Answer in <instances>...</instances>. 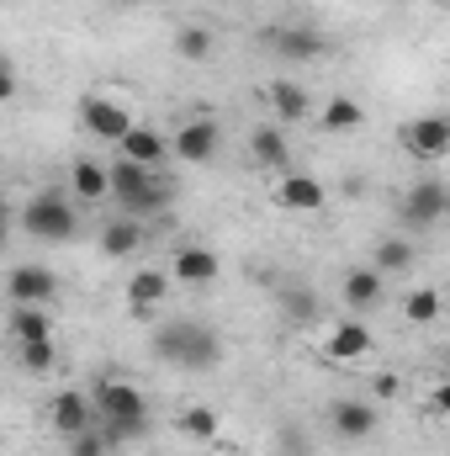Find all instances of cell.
Returning <instances> with one entry per match:
<instances>
[{
  "label": "cell",
  "mask_w": 450,
  "mask_h": 456,
  "mask_svg": "<svg viewBox=\"0 0 450 456\" xmlns=\"http://www.w3.org/2000/svg\"><path fill=\"white\" fill-rule=\"evenodd\" d=\"M154 350L170 366H181V371H213L223 361V335L207 330V324H197V319H175V324H165L154 335Z\"/></svg>",
  "instance_id": "obj_1"
},
{
  "label": "cell",
  "mask_w": 450,
  "mask_h": 456,
  "mask_svg": "<svg viewBox=\"0 0 450 456\" xmlns=\"http://www.w3.org/2000/svg\"><path fill=\"white\" fill-rule=\"evenodd\" d=\"M96 409L107 414V441H133V436H143V425H149V398L133 387V382H122V377H107L96 393Z\"/></svg>",
  "instance_id": "obj_2"
},
{
  "label": "cell",
  "mask_w": 450,
  "mask_h": 456,
  "mask_svg": "<svg viewBox=\"0 0 450 456\" xmlns=\"http://www.w3.org/2000/svg\"><path fill=\"white\" fill-rule=\"evenodd\" d=\"M21 228L32 233V239H69L75 228H80V218H75V208L59 197V191H37L27 208H21Z\"/></svg>",
  "instance_id": "obj_3"
},
{
  "label": "cell",
  "mask_w": 450,
  "mask_h": 456,
  "mask_svg": "<svg viewBox=\"0 0 450 456\" xmlns=\"http://www.w3.org/2000/svg\"><path fill=\"white\" fill-rule=\"evenodd\" d=\"M398 138H403V149H408L414 159H446V154H450V117L446 112L414 117Z\"/></svg>",
  "instance_id": "obj_4"
},
{
  "label": "cell",
  "mask_w": 450,
  "mask_h": 456,
  "mask_svg": "<svg viewBox=\"0 0 450 456\" xmlns=\"http://www.w3.org/2000/svg\"><path fill=\"white\" fill-rule=\"evenodd\" d=\"M80 122H85V133H96L101 143H122L138 122L127 117V107L122 102H107V96H85L80 102Z\"/></svg>",
  "instance_id": "obj_5"
},
{
  "label": "cell",
  "mask_w": 450,
  "mask_h": 456,
  "mask_svg": "<svg viewBox=\"0 0 450 456\" xmlns=\"http://www.w3.org/2000/svg\"><path fill=\"white\" fill-rule=\"evenodd\" d=\"M5 292H11L16 308H48V303L59 297V281H53V271H43V265H16L11 281H5Z\"/></svg>",
  "instance_id": "obj_6"
},
{
  "label": "cell",
  "mask_w": 450,
  "mask_h": 456,
  "mask_svg": "<svg viewBox=\"0 0 450 456\" xmlns=\"http://www.w3.org/2000/svg\"><path fill=\"white\" fill-rule=\"evenodd\" d=\"M91 414H96V398H85V393H75V387L53 393V403H48V425H53L64 441L85 436V430H91Z\"/></svg>",
  "instance_id": "obj_7"
},
{
  "label": "cell",
  "mask_w": 450,
  "mask_h": 456,
  "mask_svg": "<svg viewBox=\"0 0 450 456\" xmlns=\"http://www.w3.org/2000/svg\"><path fill=\"white\" fill-rule=\"evenodd\" d=\"M218 143H223V133H218L213 117H197V122H186V127L170 138L175 159H186V165H207V159L218 154Z\"/></svg>",
  "instance_id": "obj_8"
},
{
  "label": "cell",
  "mask_w": 450,
  "mask_h": 456,
  "mask_svg": "<svg viewBox=\"0 0 450 456\" xmlns=\"http://www.w3.org/2000/svg\"><path fill=\"white\" fill-rule=\"evenodd\" d=\"M450 213V191L440 186V181H419V186H408V197H403V218L414 228H430L440 224Z\"/></svg>",
  "instance_id": "obj_9"
},
{
  "label": "cell",
  "mask_w": 450,
  "mask_h": 456,
  "mask_svg": "<svg viewBox=\"0 0 450 456\" xmlns=\"http://www.w3.org/2000/svg\"><path fill=\"white\" fill-rule=\"evenodd\" d=\"M170 271H133V281H127V308H133V319H154L159 314V303L170 297Z\"/></svg>",
  "instance_id": "obj_10"
},
{
  "label": "cell",
  "mask_w": 450,
  "mask_h": 456,
  "mask_svg": "<svg viewBox=\"0 0 450 456\" xmlns=\"http://www.w3.org/2000/svg\"><path fill=\"white\" fill-rule=\"evenodd\" d=\"M170 276H175L181 287H213V281H218V255L202 249V244H186V249L170 255Z\"/></svg>",
  "instance_id": "obj_11"
},
{
  "label": "cell",
  "mask_w": 450,
  "mask_h": 456,
  "mask_svg": "<svg viewBox=\"0 0 450 456\" xmlns=\"http://www.w3.org/2000/svg\"><path fill=\"white\" fill-rule=\"evenodd\" d=\"M276 202L292 208V213H318V208L329 202V186L313 181V175H286V181L276 186Z\"/></svg>",
  "instance_id": "obj_12"
},
{
  "label": "cell",
  "mask_w": 450,
  "mask_h": 456,
  "mask_svg": "<svg viewBox=\"0 0 450 456\" xmlns=\"http://www.w3.org/2000/svg\"><path fill=\"white\" fill-rule=\"evenodd\" d=\"M376 430V409L360 403V398H339L334 403V436L339 441H371Z\"/></svg>",
  "instance_id": "obj_13"
},
{
  "label": "cell",
  "mask_w": 450,
  "mask_h": 456,
  "mask_svg": "<svg viewBox=\"0 0 450 456\" xmlns=\"http://www.w3.org/2000/svg\"><path fill=\"white\" fill-rule=\"evenodd\" d=\"M382 287H387V271H376V265L344 271V303L350 308H376L382 303Z\"/></svg>",
  "instance_id": "obj_14"
},
{
  "label": "cell",
  "mask_w": 450,
  "mask_h": 456,
  "mask_svg": "<svg viewBox=\"0 0 450 456\" xmlns=\"http://www.w3.org/2000/svg\"><path fill=\"white\" fill-rule=\"evenodd\" d=\"M265 102H270V112L281 117V122H302V117L313 112V96L302 86H292V80H270L265 86Z\"/></svg>",
  "instance_id": "obj_15"
},
{
  "label": "cell",
  "mask_w": 450,
  "mask_h": 456,
  "mask_svg": "<svg viewBox=\"0 0 450 456\" xmlns=\"http://www.w3.org/2000/svg\"><path fill=\"white\" fill-rule=\"evenodd\" d=\"M149 186H154V165H138V159L117 154V165H112V191L122 197V208H127L133 197H143Z\"/></svg>",
  "instance_id": "obj_16"
},
{
  "label": "cell",
  "mask_w": 450,
  "mask_h": 456,
  "mask_svg": "<svg viewBox=\"0 0 450 456\" xmlns=\"http://www.w3.org/2000/svg\"><path fill=\"white\" fill-rule=\"evenodd\" d=\"M69 186H75V197L101 202V197H112V170L96 165V159H75V165H69Z\"/></svg>",
  "instance_id": "obj_17"
},
{
  "label": "cell",
  "mask_w": 450,
  "mask_h": 456,
  "mask_svg": "<svg viewBox=\"0 0 450 456\" xmlns=\"http://www.w3.org/2000/svg\"><path fill=\"white\" fill-rule=\"evenodd\" d=\"M371 350H376V340H371L366 324H355V319L334 324V335H329V355H339V361H366Z\"/></svg>",
  "instance_id": "obj_18"
},
{
  "label": "cell",
  "mask_w": 450,
  "mask_h": 456,
  "mask_svg": "<svg viewBox=\"0 0 450 456\" xmlns=\"http://www.w3.org/2000/svg\"><path fill=\"white\" fill-rule=\"evenodd\" d=\"M270 43H276L286 59H324V48H329L313 27H281V32H270Z\"/></svg>",
  "instance_id": "obj_19"
},
{
  "label": "cell",
  "mask_w": 450,
  "mask_h": 456,
  "mask_svg": "<svg viewBox=\"0 0 450 456\" xmlns=\"http://www.w3.org/2000/svg\"><path fill=\"white\" fill-rule=\"evenodd\" d=\"M117 149H122L127 159H138V165H159L165 154H175V149H170V143H165V138H159L154 127H133V133H127V138H122Z\"/></svg>",
  "instance_id": "obj_20"
},
{
  "label": "cell",
  "mask_w": 450,
  "mask_h": 456,
  "mask_svg": "<svg viewBox=\"0 0 450 456\" xmlns=\"http://www.w3.org/2000/svg\"><path fill=\"white\" fill-rule=\"evenodd\" d=\"M11 340L16 345L53 340V314H48V308H16V314H11Z\"/></svg>",
  "instance_id": "obj_21"
},
{
  "label": "cell",
  "mask_w": 450,
  "mask_h": 456,
  "mask_svg": "<svg viewBox=\"0 0 450 456\" xmlns=\"http://www.w3.org/2000/svg\"><path fill=\"white\" fill-rule=\"evenodd\" d=\"M138 244H143V228L133 224V218H112V224L101 228V255H112V260H127Z\"/></svg>",
  "instance_id": "obj_22"
},
{
  "label": "cell",
  "mask_w": 450,
  "mask_h": 456,
  "mask_svg": "<svg viewBox=\"0 0 450 456\" xmlns=\"http://www.w3.org/2000/svg\"><path fill=\"white\" fill-rule=\"evenodd\" d=\"M249 159L254 165H270V170L286 165V133L281 127H254L249 133Z\"/></svg>",
  "instance_id": "obj_23"
},
{
  "label": "cell",
  "mask_w": 450,
  "mask_h": 456,
  "mask_svg": "<svg viewBox=\"0 0 450 456\" xmlns=\"http://www.w3.org/2000/svg\"><path fill=\"white\" fill-rule=\"evenodd\" d=\"M175 430H181L186 441H218V430H223V419H218V409H207V403H197V409H181V419H175Z\"/></svg>",
  "instance_id": "obj_24"
},
{
  "label": "cell",
  "mask_w": 450,
  "mask_h": 456,
  "mask_svg": "<svg viewBox=\"0 0 450 456\" xmlns=\"http://www.w3.org/2000/svg\"><path fill=\"white\" fill-rule=\"evenodd\" d=\"M360 122H366V107H360L355 96H334V102L324 107V127H329V133H355Z\"/></svg>",
  "instance_id": "obj_25"
},
{
  "label": "cell",
  "mask_w": 450,
  "mask_h": 456,
  "mask_svg": "<svg viewBox=\"0 0 450 456\" xmlns=\"http://www.w3.org/2000/svg\"><path fill=\"white\" fill-rule=\"evenodd\" d=\"M175 53H181L186 64H207V59H213V32H207V27H181V32H175Z\"/></svg>",
  "instance_id": "obj_26"
},
{
  "label": "cell",
  "mask_w": 450,
  "mask_h": 456,
  "mask_svg": "<svg viewBox=\"0 0 450 456\" xmlns=\"http://www.w3.org/2000/svg\"><path fill=\"white\" fill-rule=\"evenodd\" d=\"M371 265L387 271V276H392V271H408V265H414V244H408V239H382Z\"/></svg>",
  "instance_id": "obj_27"
},
{
  "label": "cell",
  "mask_w": 450,
  "mask_h": 456,
  "mask_svg": "<svg viewBox=\"0 0 450 456\" xmlns=\"http://www.w3.org/2000/svg\"><path fill=\"white\" fill-rule=\"evenodd\" d=\"M403 319H408V324H430V319H440V292H430V287L408 292V303H403Z\"/></svg>",
  "instance_id": "obj_28"
},
{
  "label": "cell",
  "mask_w": 450,
  "mask_h": 456,
  "mask_svg": "<svg viewBox=\"0 0 450 456\" xmlns=\"http://www.w3.org/2000/svg\"><path fill=\"white\" fill-rule=\"evenodd\" d=\"M170 202H175V181H159V175H154V186H149L143 197H133L127 213H159V208H170Z\"/></svg>",
  "instance_id": "obj_29"
},
{
  "label": "cell",
  "mask_w": 450,
  "mask_h": 456,
  "mask_svg": "<svg viewBox=\"0 0 450 456\" xmlns=\"http://www.w3.org/2000/svg\"><path fill=\"white\" fill-rule=\"evenodd\" d=\"M53 355H59V350H53V340H32V345H16V361H21L27 371H48V366H53Z\"/></svg>",
  "instance_id": "obj_30"
},
{
  "label": "cell",
  "mask_w": 450,
  "mask_h": 456,
  "mask_svg": "<svg viewBox=\"0 0 450 456\" xmlns=\"http://www.w3.org/2000/svg\"><path fill=\"white\" fill-rule=\"evenodd\" d=\"M107 446H112L107 436H96V430H85V436H75V441H69V456H107Z\"/></svg>",
  "instance_id": "obj_31"
},
{
  "label": "cell",
  "mask_w": 450,
  "mask_h": 456,
  "mask_svg": "<svg viewBox=\"0 0 450 456\" xmlns=\"http://www.w3.org/2000/svg\"><path fill=\"white\" fill-rule=\"evenodd\" d=\"M286 308H292V319H313V308H318V297L302 287V292H286Z\"/></svg>",
  "instance_id": "obj_32"
},
{
  "label": "cell",
  "mask_w": 450,
  "mask_h": 456,
  "mask_svg": "<svg viewBox=\"0 0 450 456\" xmlns=\"http://www.w3.org/2000/svg\"><path fill=\"white\" fill-rule=\"evenodd\" d=\"M435 409H440V414L450 419V377L440 382V387H435Z\"/></svg>",
  "instance_id": "obj_33"
},
{
  "label": "cell",
  "mask_w": 450,
  "mask_h": 456,
  "mask_svg": "<svg viewBox=\"0 0 450 456\" xmlns=\"http://www.w3.org/2000/svg\"><path fill=\"white\" fill-rule=\"evenodd\" d=\"M398 387H403V382H398V377H376V398H392V393H398Z\"/></svg>",
  "instance_id": "obj_34"
},
{
  "label": "cell",
  "mask_w": 450,
  "mask_h": 456,
  "mask_svg": "<svg viewBox=\"0 0 450 456\" xmlns=\"http://www.w3.org/2000/svg\"><path fill=\"white\" fill-rule=\"evenodd\" d=\"M435 5H440V11H450V0H435Z\"/></svg>",
  "instance_id": "obj_35"
},
{
  "label": "cell",
  "mask_w": 450,
  "mask_h": 456,
  "mask_svg": "<svg viewBox=\"0 0 450 456\" xmlns=\"http://www.w3.org/2000/svg\"><path fill=\"white\" fill-rule=\"evenodd\" d=\"M446 371H450V350H446Z\"/></svg>",
  "instance_id": "obj_36"
},
{
  "label": "cell",
  "mask_w": 450,
  "mask_h": 456,
  "mask_svg": "<svg viewBox=\"0 0 450 456\" xmlns=\"http://www.w3.org/2000/svg\"><path fill=\"white\" fill-rule=\"evenodd\" d=\"M223 456H244V452H223Z\"/></svg>",
  "instance_id": "obj_37"
},
{
  "label": "cell",
  "mask_w": 450,
  "mask_h": 456,
  "mask_svg": "<svg viewBox=\"0 0 450 456\" xmlns=\"http://www.w3.org/2000/svg\"><path fill=\"white\" fill-rule=\"evenodd\" d=\"M122 5H138V0H122Z\"/></svg>",
  "instance_id": "obj_38"
}]
</instances>
